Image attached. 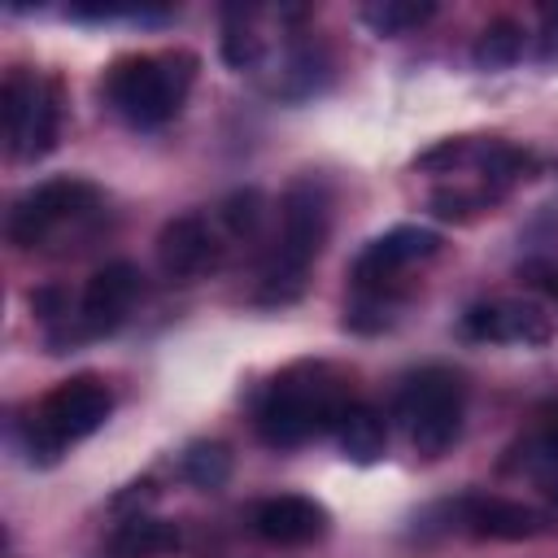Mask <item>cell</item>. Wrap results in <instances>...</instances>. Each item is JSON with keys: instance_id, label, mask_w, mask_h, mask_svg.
I'll use <instances>...</instances> for the list:
<instances>
[{"instance_id": "obj_1", "label": "cell", "mask_w": 558, "mask_h": 558, "mask_svg": "<svg viewBox=\"0 0 558 558\" xmlns=\"http://www.w3.org/2000/svg\"><path fill=\"white\" fill-rule=\"evenodd\" d=\"M349 405H353L349 384L327 362H296L279 371L262 392L257 432L270 449H292L318 432H336Z\"/></svg>"}, {"instance_id": "obj_2", "label": "cell", "mask_w": 558, "mask_h": 558, "mask_svg": "<svg viewBox=\"0 0 558 558\" xmlns=\"http://www.w3.org/2000/svg\"><path fill=\"white\" fill-rule=\"evenodd\" d=\"M196 52H183V48H170V52H131V57H118L109 70H105V100L113 105L118 118H126L131 126H161L170 122L192 83H196Z\"/></svg>"}, {"instance_id": "obj_3", "label": "cell", "mask_w": 558, "mask_h": 558, "mask_svg": "<svg viewBox=\"0 0 558 558\" xmlns=\"http://www.w3.org/2000/svg\"><path fill=\"white\" fill-rule=\"evenodd\" d=\"M113 410V392L100 375L83 371L61 379L52 392H44L31 414L22 418V449L31 462H57L70 445L87 440Z\"/></svg>"}, {"instance_id": "obj_4", "label": "cell", "mask_w": 558, "mask_h": 558, "mask_svg": "<svg viewBox=\"0 0 558 558\" xmlns=\"http://www.w3.org/2000/svg\"><path fill=\"white\" fill-rule=\"evenodd\" d=\"M283 235H279V253L262 275V301H292L305 288V270L310 262L323 253L327 231H331V196L318 179H296L283 192Z\"/></svg>"}, {"instance_id": "obj_5", "label": "cell", "mask_w": 558, "mask_h": 558, "mask_svg": "<svg viewBox=\"0 0 558 558\" xmlns=\"http://www.w3.org/2000/svg\"><path fill=\"white\" fill-rule=\"evenodd\" d=\"M0 113H4V140H9L13 161H39L57 148L61 92L52 78H39V74L13 65L0 87Z\"/></svg>"}, {"instance_id": "obj_6", "label": "cell", "mask_w": 558, "mask_h": 558, "mask_svg": "<svg viewBox=\"0 0 558 558\" xmlns=\"http://www.w3.org/2000/svg\"><path fill=\"white\" fill-rule=\"evenodd\" d=\"M462 405H466L462 375H453L445 366H427L401 388L397 410L405 418V432H410V445L418 458L449 453V445L462 432Z\"/></svg>"}, {"instance_id": "obj_7", "label": "cell", "mask_w": 558, "mask_h": 558, "mask_svg": "<svg viewBox=\"0 0 558 558\" xmlns=\"http://www.w3.org/2000/svg\"><path fill=\"white\" fill-rule=\"evenodd\" d=\"M96 205V187L78 174H57V179H44L35 187H26L13 205H9V218H4V231L17 248H35L44 244L61 222L78 218L83 209Z\"/></svg>"}, {"instance_id": "obj_8", "label": "cell", "mask_w": 558, "mask_h": 558, "mask_svg": "<svg viewBox=\"0 0 558 558\" xmlns=\"http://www.w3.org/2000/svg\"><path fill=\"white\" fill-rule=\"evenodd\" d=\"M440 253V235L432 227H392L384 235H375L357 257H353V283L357 288H384L388 279H397L405 266L427 262Z\"/></svg>"}, {"instance_id": "obj_9", "label": "cell", "mask_w": 558, "mask_h": 558, "mask_svg": "<svg viewBox=\"0 0 558 558\" xmlns=\"http://www.w3.org/2000/svg\"><path fill=\"white\" fill-rule=\"evenodd\" d=\"M140 292H144V275H140V266H131V262H109V266H100L92 279H87V288H83V296H78V331L83 336H100V331H113L126 314H131V305L140 301Z\"/></svg>"}, {"instance_id": "obj_10", "label": "cell", "mask_w": 558, "mask_h": 558, "mask_svg": "<svg viewBox=\"0 0 558 558\" xmlns=\"http://www.w3.org/2000/svg\"><path fill=\"white\" fill-rule=\"evenodd\" d=\"M462 327H466V336L493 340V344H545L554 336L549 314L536 301H523V296L480 301V305L466 310Z\"/></svg>"}, {"instance_id": "obj_11", "label": "cell", "mask_w": 558, "mask_h": 558, "mask_svg": "<svg viewBox=\"0 0 558 558\" xmlns=\"http://www.w3.org/2000/svg\"><path fill=\"white\" fill-rule=\"evenodd\" d=\"M462 523L480 541H532V536L554 532L558 514L554 510L523 506V501H510V497H484V493H475V497L462 501Z\"/></svg>"}, {"instance_id": "obj_12", "label": "cell", "mask_w": 558, "mask_h": 558, "mask_svg": "<svg viewBox=\"0 0 558 558\" xmlns=\"http://www.w3.org/2000/svg\"><path fill=\"white\" fill-rule=\"evenodd\" d=\"M218 257H222V244H218L209 218H201V214H179L157 235V262L170 279H201L205 270L218 266Z\"/></svg>"}, {"instance_id": "obj_13", "label": "cell", "mask_w": 558, "mask_h": 558, "mask_svg": "<svg viewBox=\"0 0 558 558\" xmlns=\"http://www.w3.org/2000/svg\"><path fill=\"white\" fill-rule=\"evenodd\" d=\"M327 506L301 493H279L253 506V532L270 545H310L318 536H327Z\"/></svg>"}, {"instance_id": "obj_14", "label": "cell", "mask_w": 558, "mask_h": 558, "mask_svg": "<svg viewBox=\"0 0 558 558\" xmlns=\"http://www.w3.org/2000/svg\"><path fill=\"white\" fill-rule=\"evenodd\" d=\"M336 445H340V453H344L349 462H357V466L379 462L384 449H388V423H384V414H379L375 405H366V401H353V405L340 414V423H336Z\"/></svg>"}, {"instance_id": "obj_15", "label": "cell", "mask_w": 558, "mask_h": 558, "mask_svg": "<svg viewBox=\"0 0 558 558\" xmlns=\"http://www.w3.org/2000/svg\"><path fill=\"white\" fill-rule=\"evenodd\" d=\"M174 549H179V527L153 514H131L109 536V558H166Z\"/></svg>"}, {"instance_id": "obj_16", "label": "cell", "mask_w": 558, "mask_h": 558, "mask_svg": "<svg viewBox=\"0 0 558 558\" xmlns=\"http://www.w3.org/2000/svg\"><path fill=\"white\" fill-rule=\"evenodd\" d=\"M527 31L514 22V17H497V22H488L484 31H480V39H475V48H471V65L475 70H510L519 57H523V39Z\"/></svg>"}, {"instance_id": "obj_17", "label": "cell", "mask_w": 558, "mask_h": 558, "mask_svg": "<svg viewBox=\"0 0 558 558\" xmlns=\"http://www.w3.org/2000/svg\"><path fill=\"white\" fill-rule=\"evenodd\" d=\"M436 13V4H418V0H375V4H366L362 9V22L375 31V35H384V39H397V35H410L414 26H423L427 17Z\"/></svg>"}, {"instance_id": "obj_18", "label": "cell", "mask_w": 558, "mask_h": 558, "mask_svg": "<svg viewBox=\"0 0 558 558\" xmlns=\"http://www.w3.org/2000/svg\"><path fill=\"white\" fill-rule=\"evenodd\" d=\"M179 471H183V480L192 484V488H222L227 484V475H231V453H227V445H218V440H196V445H187L183 449V462H179Z\"/></svg>"}, {"instance_id": "obj_19", "label": "cell", "mask_w": 558, "mask_h": 558, "mask_svg": "<svg viewBox=\"0 0 558 558\" xmlns=\"http://www.w3.org/2000/svg\"><path fill=\"white\" fill-rule=\"evenodd\" d=\"M497 196H501V192H493L488 183H480V187H449V192H436V196H432V214H436V218L466 222V218H475L480 209H488Z\"/></svg>"}, {"instance_id": "obj_20", "label": "cell", "mask_w": 558, "mask_h": 558, "mask_svg": "<svg viewBox=\"0 0 558 558\" xmlns=\"http://www.w3.org/2000/svg\"><path fill=\"white\" fill-rule=\"evenodd\" d=\"M262 214H266V201H262L257 187L231 192V196L218 205V218H222V227H227L235 240H240V235H253V231L262 227Z\"/></svg>"}, {"instance_id": "obj_21", "label": "cell", "mask_w": 558, "mask_h": 558, "mask_svg": "<svg viewBox=\"0 0 558 558\" xmlns=\"http://www.w3.org/2000/svg\"><path fill=\"white\" fill-rule=\"evenodd\" d=\"M257 57H262L257 35H253L244 22H231V26L222 31V61H227L231 70H253Z\"/></svg>"}, {"instance_id": "obj_22", "label": "cell", "mask_w": 558, "mask_h": 558, "mask_svg": "<svg viewBox=\"0 0 558 558\" xmlns=\"http://www.w3.org/2000/svg\"><path fill=\"white\" fill-rule=\"evenodd\" d=\"M31 310H35L44 323H57L61 314H70V305H65V292H61L57 283H44V288H35V292H31Z\"/></svg>"}, {"instance_id": "obj_23", "label": "cell", "mask_w": 558, "mask_h": 558, "mask_svg": "<svg viewBox=\"0 0 558 558\" xmlns=\"http://www.w3.org/2000/svg\"><path fill=\"white\" fill-rule=\"evenodd\" d=\"M536 52H541V61H558V4H549V9L541 13Z\"/></svg>"}, {"instance_id": "obj_24", "label": "cell", "mask_w": 558, "mask_h": 558, "mask_svg": "<svg viewBox=\"0 0 558 558\" xmlns=\"http://www.w3.org/2000/svg\"><path fill=\"white\" fill-rule=\"evenodd\" d=\"M536 484H541V493L554 501V514H558V462H541V471H536Z\"/></svg>"}, {"instance_id": "obj_25", "label": "cell", "mask_w": 558, "mask_h": 558, "mask_svg": "<svg viewBox=\"0 0 558 558\" xmlns=\"http://www.w3.org/2000/svg\"><path fill=\"white\" fill-rule=\"evenodd\" d=\"M541 458L558 462V405H554L549 418H545V432H541Z\"/></svg>"}]
</instances>
